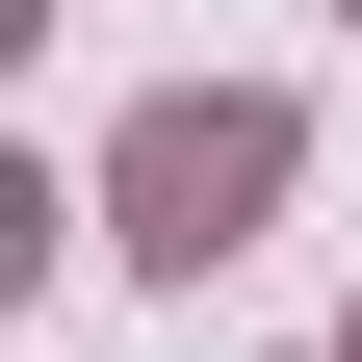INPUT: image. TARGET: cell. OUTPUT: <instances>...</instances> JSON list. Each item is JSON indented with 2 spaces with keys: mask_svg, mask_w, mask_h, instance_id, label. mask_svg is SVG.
I'll use <instances>...</instances> for the list:
<instances>
[{
  "mask_svg": "<svg viewBox=\"0 0 362 362\" xmlns=\"http://www.w3.org/2000/svg\"><path fill=\"white\" fill-rule=\"evenodd\" d=\"M259 181H285V129H259V104H156V129H129V233L207 259V233H259Z\"/></svg>",
  "mask_w": 362,
  "mask_h": 362,
  "instance_id": "6da1fadb",
  "label": "cell"
}]
</instances>
